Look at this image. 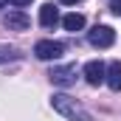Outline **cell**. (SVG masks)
I'll list each match as a JSON object with an SVG mask.
<instances>
[{"label": "cell", "mask_w": 121, "mask_h": 121, "mask_svg": "<svg viewBox=\"0 0 121 121\" xmlns=\"http://www.w3.org/2000/svg\"><path fill=\"white\" fill-rule=\"evenodd\" d=\"M9 3H11V6H17V9H20V6H28L31 0H9Z\"/></svg>", "instance_id": "obj_12"}, {"label": "cell", "mask_w": 121, "mask_h": 121, "mask_svg": "<svg viewBox=\"0 0 121 121\" xmlns=\"http://www.w3.org/2000/svg\"><path fill=\"white\" fill-rule=\"evenodd\" d=\"M51 107H54L59 116H65L68 121H90V113H87L73 96H68V93H54V96H51Z\"/></svg>", "instance_id": "obj_1"}, {"label": "cell", "mask_w": 121, "mask_h": 121, "mask_svg": "<svg viewBox=\"0 0 121 121\" xmlns=\"http://www.w3.org/2000/svg\"><path fill=\"white\" fill-rule=\"evenodd\" d=\"M3 26L9 31H26L31 26V20H28V14L26 11H20V9H14V11H9L6 17H3Z\"/></svg>", "instance_id": "obj_6"}, {"label": "cell", "mask_w": 121, "mask_h": 121, "mask_svg": "<svg viewBox=\"0 0 121 121\" xmlns=\"http://www.w3.org/2000/svg\"><path fill=\"white\" fill-rule=\"evenodd\" d=\"M62 54H65V45H62V42H54V39H39V42L34 45V56L42 59V62L59 59Z\"/></svg>", "instance_id": "obj_2"}, {"label": "cell", "mask_w": 121, "mask_h": 121, "mask_svg": "<svg viewBox=\"0 0 121 121\" xmlns=\"http://www.w3.org/2000/svg\"><path fill=\"white\" fill-rule=\"evenodd\" d=\"M23 54L14 48V45H9V42H0V65L3 62H14V59H20Z\"/></svg>", "instance_id": "obj_10"}, {"label": "cell", "mask_w": 121, "mask_h": 121, "mask_svg": "<svg viewBox=\"0 0 121 121\" xmlns=\"http://www.w3.org/2000/svg\"><path fill=\"white\" fill-rule=\"evenodd\" d=\"M87 42H90L93 48H110L116 42V31L110 28V26H93L87 31Z\"/></svg>", "instance_id": "obj_3"}, {"label": "cell", "mask_w": 121, "mask_h": 121, "mask_svg": "<svg viewBox=\"0 0 121 121\" xmlns=\"http://www.w3.org/2000/svg\"><path fill=\"white\" fill-rule=\"evenodd\" d=\"M3 6H6V0H0V9H3Z\"/></svg>", "instance_id": "obj_14"}, {"label": "cell", "mask_w": 121, "mask_h": 121, "mask_svg": "<svg viewBox=\"0 0 121 121\" xmlns=\"http://www.w3.org/2000/svg\"><path fill=\"white\" fill-rule=\"evenodd\" d=\"M110 11L121 17V0H110Z\"/></svg>", "instance_id": "obj_11"}, {"label": "cell", "mask_w": 121, "mask_h": 121, "mask_svg": "<svg viewBox=\"0 0 121 121\" xmlns=\"http://www.w3.org/2000/svg\"><path fill=\"white\" fill-rule=\"evenodd\" d=\"M39 23H42L45 28H54V26L59 23V9H56L54 3H45V6L39 9Z\"/></svg>", "instance_id": "obj_7"}, {"label": "cell", "mask_w": 121, "mask_h": 121, "mask_svg": "<svg viewBox=\"0 0 121 121\" xmlns=\"http://www.w3.org/2000/svg\"><path fill=\"white\" fill-rule=\"evenodd\" d=\"M59 3H79V0H59Z\"/></svg>", "instance_id": "obj_13"}, {"label": "cell", "mask_w": 121, "mask_h": 121, "mask_svg": "<svg viewBox=\"0 0 121 121\" xmlns=\"http://www.w3.org/2000/svg\"><path fill=\"white\" fill-rule=\"evenodd\" d=\"M48 79L54 85H59V87H70L76 82V65H56V68H51Z\"/></svg>", "instance_id": "obj_4"}, {"label": "cell", "mask_w": 121, "mask_h": 121, "mask_svg": "<svg viewBox=\"0 0 121 121\" xmlns=\"http://www.w3.org/2000/svg\"><path fill=\"white\" fill-rule=\"evenodd\" d=\"M107 85H110V90H121V62H110L107 65V79H104Z\"/></svg>", "instance_id": "obj_8"}, {"label": "cell", "mask_w": 121, "mask_h": 121, "mask_svg": "<svg viewBox=\"0 0 121 121\" xmlns=\"http://www.w3.org/2000/svg\"><path fill=\"white\" fill-rule=\"evenodd\" d=\"M62 26H65V31H82L85 28V17L76 14V11H70V14L62 17Z\"/></svg>", "instance_id": "obj_9"}, {"label": "cell", "mask_w": 121, "mask_h": 121, "mask_svg": "<svg viewBox=\"0 0 121 121\" xmlns=\"http://www.w3.org/2000/svg\"><path fill=\"white\" fill-rule=\"evenodd\" d=\"M85 79H87V85H93V87H99L104 79H107V65L104 62H99V59H93V62H87L85 65Z\"/></svg>", "instance_id": "obj_5"}]
</instances>
